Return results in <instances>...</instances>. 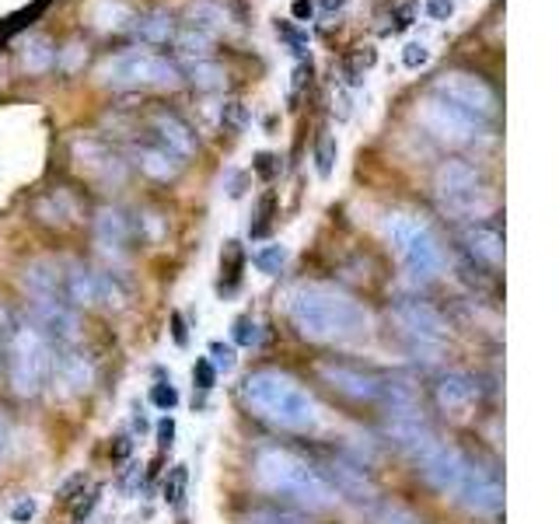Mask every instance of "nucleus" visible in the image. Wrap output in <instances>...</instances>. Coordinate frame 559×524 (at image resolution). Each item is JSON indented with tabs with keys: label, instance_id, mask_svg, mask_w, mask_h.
<instances>
[{
	"label": "nucleus",
	"instance_id": "2eb2a0df",
	"mask_svg": "<svg viewBox=\"0 0 559 524\" xmlns=\"http://www.w3.org/2000/svg\"><path fill=\"white\" fill-rule=\"evenodd\" d=\"M95 238L105 252H127L136 238H144V221L130 214V210L105 206L95 217Z\"/></svg>",
	"mask_w": 559,
	"mask_h": 524
},
{
	"label": "nucleus",
	"instance_id": "37998d69",
	"mask_svg": "<svg viewBox=\"0 0 559 524\" xmlns=\"http://www.w3.org/2000/svg\"><path fill=\"white\" fill-rule=\"evenodd\" d=\"M427 14L433 17V22H448V17L454 14V0H427Z\"/></svg>",
	"mask_w": 559,
	"mask_h": 524
},
{
	"label": "nucleus",
	"instance_id": "e433bc0d",
	"mask_svg": "<svg viewBox=\"0 0 559 524\" xmlns=\"http://www.w3.org/2000/svg\"><path fill=\"white\" fill-rule=\"evenodd\" d=\"M427 60H430L427 43H406V49H402V63H406L409 70H419Z\"/></svg>",
	"mask_w": 559,
	"mask_h": 524
},
{
	"label": "nucleus",
	"instance_id": "a878e982",
	"mask_svg": "<svg viewBox=\"0 0 559 524\" xmlns=\"http://www.w3.org/2000/svg\"><path fill=\"white\" fill-rule=\"evenodd\" d=\"M35 217L49 227H67L78 221V203L67 189H49L46 196H39V203H35Z\"/></svg>",
	"mask_w": 559,
	"mask_h": 524
},
{
	"label": "nucleus",
	"instance_id": "f704fd0d",
	"mask_svg": "<svg viewBox=\"0 0 559 524\" xmlns=\"http://www.w3.org/2000/svg\"><path fill=\"white\" fill-rule=\"evenodd\" d=\"M186 483H189L186 465H175V468L168 472V479H165V500H168V503H182V497H186Z\"/></svg>",
	"mask_w": 559,
	"mask_h": 524
},
{
	"label": "nucleus",
	"instance_id": "8fccbe9b",
	"mask_svg": "<svg viewBox=\"0 0 559 524\" xmlns=\"http://www.w3.org/2000/svg\"><path fill=\"white\" fill-rule=\"evenodd\" d=\"M311 11H314V8H311V0H294V14H297V17H311Z\"/></svg>",
	"mask_w": 559,
	"mask_h": 524
},
{
	"label": "nucleus",
	"instance_id": "a19ab883",
	"mask_svg": "<svg viewBox=\"0 0 559 524\" xmlns=\"http://www.w3.org/2000/svg\"><path fill=\"white\" fill-rule=\"evenodd\" d=\"M151 402L157 409H175V402H179V392L171 389V384H154L151 389Z\"/></svg>",
	"mask_w": 559,
	"mask_h": 524
},
{
	"label": "nucleus",
	"instance_id": "412c9836",
	"mask_svg": "<svg viewBox=\"0 0 559 524\" xmlns=\"http://www.w3.org/2000/svg\"><path fill=\"white\" fill-rule=\"evenodd\" d=\"M74 154H78V165L92 175V179L122 182V171H127V165H122V157L109 144H102V140H78Z\"/></svg>",
	"mask_w": 559,
	"mask_h": 524
},
{
	"label": "nucleus",
	"instance_id": "dca6fc26",
	"mask_svg": "<svg viewBox=\"0 0 559 524\" xmlns=\"http://www.w3.org/2000/svg\"><path fill=\"white\" fill-rule=\"evenodd\" d=\"M22 284L32 294V301L67 305V262L63 259H35L25 266Z\"/></svg>",
	"mask_w": 559,
	"mask_h": 524
},
{
	"label": "nucleus",
	"instance_id": "b1692460",
	"mask_svg": "<svg viewBox=\"0 0 559 524\" xmlns=\"http://www.w3.org/2000/svg\"><path fill=\"white\" fill-rule=\"evenodd\" d=\"M133 39H140L144 46H168L175 35H179V22L168 11H147L130 22Z\"/></svg>",
	"mask_w": 559,
	"mask_h": 524
},
{
	"label": "nucleus",
	"instance_id": "9d476101",
	"mask_svg": "<svg viewBox=\"0 0 559 524\" xmlns=\"http://www.w3.org/2000/svg\"><path fill=\"white\" fill-rule=\"evenodd\" d=\"M319 378L332 392H340L354 402H381L384 384H389V371H374V367L349 364V360H319Z\"/></svg>",
	"mask_w": 559,
	"mask_h": 524
},
{
	"label": "nucleus",
	"instance_id": "4be33fe9",
	"mask_svg": "<svg viewBox=\"0 0 559 524\" xmlns=\"http://www.w3.org/2000/svg\"><path fill=\"white\" fill-rule=\"evenodd\" d=\"M433 395L437 402H441L444 409H468V406H476L479 395H483V384L476 374H468V371H448L437 378L433 384Z\"/></svg>",
	"mask_w": 559,
	"mask_h": 524
},
{
	"label": "nucleus",
	"instance_id": "6e6552de",
	"mask_svg": "<svg viewBox=\"0 0 559 524\" xmlns=\"http://www.w3.org/2000/svg\"><path fill=\"white\" fill-rule=\"evenodd\" d=\"M389 314L399 325V336L409 343L413 354H437L451 336V325L444 314L430 301H419V297H402V301L392 305Z\"/></svg>",
	"mask_w": 559,
	"mask_h": 524
},
{
	"label": "nucleus",
	"instance_id": "9b49d317",
	"mask_svg": "<svg viewBox=\"0 0 559 524\" xmlns=\"http://www.w3.org/2000/svg\"><path fill=\"white\" fill-rule=\"evenodd\" d=\"M430 95H441L444 102L459 105L465 112H476L489 122L497 116V92L479 74H472V70H448V74L433 81Z\"/></svg>",
	"mask_w": 559,
	"mask_h": 524
},
{
	"label": "nucleus",
	"instance_id": "0eeeda50",
	"mask_svg": "<svg viewBox=\"0 0 559 524\" xmlns=\"http://www.w3.org/2000/svg\"><path fill=\"white\" fill-rule=\"evenodd\" d=\"M52 371V343L43 340L28 322L14 329L11 346H8V378L14 395L35 398L46 392Z\"/></svg>",
	"mask_w": 559,
	"mask_h": 524
},
{
	"label": "nucleus",
	"instance_id": "de8ad7c7",
	"mask_svg": "<svg viewBox=\"0 0 559 524\" xmlns=\"http://www.w3.org/2000/svg\"><path fill=\"white\" fill-rule=\"evenodd\" d=\"M8 444H11V424H8V416L0 413V454L8 451Z\"/></svg>",
	"mask_w": 559,
	"mask_h": 524
},
{
	"label": "nucleus",
	"instance_id": "c756f323",
	"mask_svg": "<svg viewBox=\"0 0 559 524\" xmlns=\"http://www.w3.org/2000/svg\"><path fill=\"white\" fill-rule=\"evenodd\" d=\"M52 60H57V49H52L49 39H28V46H25V67L28 70L43 74V70L52 67Z\"/></svg>",
	"mask_w": 559,
	"mask_h": 524
},
{
	"label": "nucleus",
	"instance_id": "603ef678",
	"mask_svg": "<svg viewBox=\"0 0 559 524\" xmlns=\"http://www.w3.org/2000/svg\"><path fill=\"white\" fill-rule=\"evenodd\" d=\"M343 4H346V0H325L322 8H325L329 14H336V11H343Z\"/></svg>",
	"mask_w": 559,
	"mask_h": 524
},
{
	"label": "nucleus",
	"instance_id": "ea45409f",
	"mask_svg": "<svg viewBox=\"0 0 559 524\" xmlns=\"http://www.w3.org/2000/svg\"><path fill=\"white\" fill-rule=\"evenodd\" d=\"M235 343L238 346H255L259 343V325L252 319H238L235 322Z\"/></svg>",
	"mask_w": 559,
	"mask_h": 524
},
{
	"label": "nucleus",
	"instance_id": "f3484780",
	"mask_svg": "<svg viewBox=\"0 0 559 524\" xmlns=\"http://www.w3.org/2000/svg\"><path fill=\"white\" fill-rule=\"evenodd\" d=\"M49 381L60 384L67 395H81V392L92 389L95 367L74 346H52V371H49Z\"/></svg>",
	"mask_w": 559,
	"mask_h": 524
},
{
	"label": "nucleus",
	"instance_id": "a211bd4d",
	"mask_svg": "<svg viewBox=\"0 0 559 524\" xmlns=\"http://www.w3.org/2000/svg\"><path fill=\"white\" fill-rule=\"evenodd\" d=\"M462 249L465 255L486 270H500L503 266V231L493 221H472L462 231Z\"/></svg>",
	"mask_w": 559,
	"mask_h": 524
},
{
	"label": "nucleus",
	"instance_id": "864d4df0",
	"mask_svg": "<svg viewBox=\"0 0 559 524\" xmlns=\"http://www.w3.org/2000/svg\"><path fill=\"white\" fill-rule=\"evenodd\" d=\"M116 454H119V458H122V454H130V441H127V437H119V444H116Z\"/></svg>",
	"mask_w": 559,
	"mask_h": 524
},
{
	"label": "nucleus",
	"instance_id": "6ab92c4d",
	"mask_svg": "<svg viewBox=\"0 0 559 524\" xmlns=\"http://www.w3.org/2000/svg\"><path fill=\"white\" fill-rule=\"evenodd\" d=\"M133 162H136L140 171L147 175V179H157V182H168V179H175V175L186 168V157L175 154L171 147H165L162 140H154L151 133L144 140H136Z\"/></svg>",
	"mask_w": 559,
	"mask_h": 524
},
{
	"label": "nucleus",
	"instance_id": "5701e85b",
	"mask_svg": "<svg viewBox=\"0 0 559 524\" xmlns=\"http://www.w3.org/2000/svg\"><path fill=\"white\" fill-rule=\"evenodd\" d=\"M151 136L162 140L165 147H171L175 154H182V157H189L192 151H197V133H192L189 122L179 112H171V109H157L151 116Z\"/></svg>",
	"mask_w": 559,
	"mask_h": 524
},
{
	"label": "nucleus",
	"instance_id": "2f4dec72",
	"mask_svg": "<svg viewBox=\"0 0 559 524\" xmlns=\"http://www.w3.org/2000/svg\"><path fill=\"white\" fill-rule=\"evenodd\" d=\"M241 266H245V255H241V245L238 241H227L224 252H221V270L227 276V290H235L238 276H241Z\"/></svg>",
	"mask_w": 559,
	"mask_h": 524
},
{
	"label": "nucleus",
	"instance_id": "49530a36",
	"mask_svg": "<svg viewBox=\"0 0 559 524\" xmlns=\"http://www.w3.org/2000/svg\"><path fill=\"white\" fill-rule=\"evenodd\" d=\"M171 437H175V424H171V419H162V424H157V444L168 448Z\"/></svg>",
	"mask_w": 559,
	"mask_h": 524
},
{
	"label": "nucleus",
	"instance_id": "f03ea898",
	"mask_svg": "<svg viewBox=\"0 0 559 524\" xmlns=\"http://www.w3.org/2000/svg\"><path fill=\"white\" fill-rule=\"evenodd\" d=\"M241 398L259 419H266L273 427H284L294 433H308L319 427V402L305 389L301 381L290 378L287 371H273V367H262L252 371L241 381Z\"/></svg>",
	"mask_w": 559,
	"mask_h": 524
},
{
	"label": "nucleus",
	"instance_id": "4c0bfd02",
	"mask_svg": "<svg viewBox=\"0 0 559 524\" xmlns=\"http://www.w3.org/2000/svg\"><path fill=\"white\" fill-rule=\"evenodd\" d=\"M14 329H17V322L11 319V311H8V308H0V364L8 360V346H11Z\"/></svg>",
	"mask_w": 559,
	"mask_h": 524
},
{
	"label": "nucleus",
	"instance_id": "58836bf2",
	"mask_svg": "<svg viewBox=\"0 0 559 524\" xmlns=\"http://www.w3.org/2000/svg\"><path fill=\"white\" fill-rule=\"evenodd\" d=\"M210 364H214V371H231L235 367V349L224 346V343H210Z\"/></svg>",
	"mask_w": 559,
	"mask_h": 524
},
{
	"label": "nucleus",
	"instance_id": "1a4fd4ad",
	"mask_svg": "<svg viewBox=\"0 0 559 524\" xmlns=\"http://www.w3.org/2000/svg\"><path fill=\"white\" fill-rule=\"evenodd\" d=\"M419 122H424L437 140H448V144H476V140L489 136V127H493L489 119L465 112L459 105L444 102L441 95H430L419 105Z\"/></svg>",
	"mask_w": 559,
	"mask_h": 524
},
{
	"label": "nucleus",
	"instance_id": "ddd939ff",
	"mask_svg": "<svg viewBox=\"0 0 559 524\" xmlns=\"http://www.w3.org/2000/svg\"><path fill=\"white\" fill-rule=\"evenodd\" d=\"M459 500L476 514H500L503 511V483L493 468H483V465H472L465 468V476L459 483Z\"/></svg>",
	"mask_w": 559,
	"mask_h": 524
},
{
	"label": "nucleus",
	"instance_id": "a18cd8bd",
	"mask_svg": "<svg viewBox=\"0 0 559 524\" xmlns=\"http://www.w3.org/2000/svg\"><path fill=\"white\" fill-rule=\"evenodd\" d=\"M224 119L231 122L235 130H241V127H245V105H241V102H227V105H224Z\"/></svg>",
	"mask_w": 559,
	"mask_h": 524
},
{
	"label": "nucleus",
	"instance_id": "c9c22d12",
	"mask_svg": "<svg viewBox=\"0 0 559 524\" xmlns=\"http://www.w3.org/2000/svg\"><path fill=\"white\" fill-rule=\"evenodd\" d=\"M192 381H197V389L200 392H210L217 384V371H214V364H210L206 357L197 360V367H192Z\"/></svg>",
	"mask_w": 559,
	"mask_h": 524
},
{
	"label": "nucleus",
	"instance_id": "09e8293b",
	"mask_svg": "<svg viewBox=\"0 0 559 524\" xmlns=\"http://www.w3.org/2000/svg\"><path fill=\"white\" fill-rule=\"evenodd\" d=\"M32 514H35V503L32 500H22V503L14 507V521H28Z\"/></svg>",
	"mask_w": 559,
	"mask_h": 524
},
{
	"label": "nucleus",
	"instance_id": "cd10ccee",
	"mask_svg": "<svg viewBox=\"0 0 559 524\" xmlns=\"http://www.w3.org/2000/svg\"><path fill=\"white\" fill-rule=\"evenodd\" d=\"M371 524H424L416 511H409L399 500H374L371 503Z\"/></svg>",
	"mask_w": 559,
	"mask_h": 524
},
{
	"label": "nucleus",
	"instance_id": "bb28decb",
	"mask_svg": "<svg viewBox=\"0 0 559 524\" xmlns=\"http://www.w3.org/2000/svg\"><path fill=\"white\" fill-rule=\"evenodd\" d=\"M189 28H197V32H206V35H214V32H224L227 25H231V17H227V11L217 4V0H192L189 4Z\"/></svg>",
	"mask_w": 559,
	"mask_h": 524
},
{
	"label": "nucleus",
	"instance_id": "f257e3e1",
	"mask_svg": "<svg viewBox=\"0 0 559 524\" xmlns=\"http://www.w3.org/2000/svg\"><path fill=\"white\" fill-rule=\"evenodd\" d=\"M287 314L297 336L311 343H349L367 336V329H371V314L354 294H346L336 284H319V279L297 284L287 294Z\"/></svg>",
	"mask_w": 559,
	"mask_h": 524
},
{
	"label": "nucleus",
	"instance_id": "20e7f679",
	"mask_svg": "<svg viewBox=\"0 0 559 524\" xmlns=\"http://www.w3.org/2000/svg\"><path fill=\"white\" fill-rule=\"evenodd\" d=\"M102 84L119 87V92H140V87H171L182 81V63L168 60L165 52L151 49H122L98 67Z\"/></svg>",
	"mask_w": 559,
	"mask_h": 524
},
{
	"label": "nucleus",
	"instance_id": "4468645a",
	"mask_svg": "<svg viewBox=\"0 0 559 524\" xmlns=\"http://www.w3.org/2000/svg\"><path fill=\"white\" fill-rule=\"evenodd\" d=\"M28 325L39 332L43 340H49L52 346H74L78 332H81L78 311L70 305H60V301H32Z\"/></svg>",
	"mask_w": 559,
	"mask_h": 524
},
{
	"label": "nucleus",
	"instance_id": "c85d7f7f",
	"mask_svg": "<svg viewBox=\"0 0 559 524\" xmlns=\"http://www.w3.org/2000/svg\"><path fill=\"white\" fill-rule=\"evenodd\" d=\"M182 78H189L192 84H200V87H217L224 84V70L217 63H210V60H192L182 67Z\"/></svg>",
	"mask_w": 559,
	"mask_h": 524
},
{
	"label": "nucleus",
	"instance_id": "3c124183",
	"mask_svg": "<svg viewBox=\"0 0 559 524\" xmlns=\"http://www.w3.org/2000/svg\"><path fill=\"white\" fill-rule=\"evenodd\" d=\"M171 322H175V343L182 346V343H186V325H182V314H175Z\"/></svg>",
	"mask_w": 559,
	"mask_h": 524
},
{
	"label": "nucleus",
	"instance_id": "423d86ee",
	"mask_svg": "<svg viewBox=\"0 0 559 524\" xmlns=\"http://www.w3.org/2000/svg\"><path fill=\"white\" fill-rule=\"evenodd\" d=\"M433 196L441 203L444 214L483 221L489 210V189L483 182V171L465 162V157H451L433 175Z\"/></svg>",
	"mask_w": 559,
	"mask_h": 524
},
{
	"label": "nucleus",
	"instance_id": "393cba45",
	"mask_svg": "<svg viewBox=\"0 0 559 524\" xmlns=\"http://www.w3.org/2000/svg\"><path fill=\"white\" fill-rule=\"evenodd\" d=\"M130 297H133V287L127 276L116 270H95V308L119 311L130 305Z\"/></svg>",
	"mask_w": 559,
	"mask_h": 524
},
{
	"label": "nucleus",
	"instance_id": "473e14b6",
	"mask_svg": "<svg viewBox=\"0 0 559 524\" xmlns=\"http://www.w3.org/2000/svg\"><path fill=\"white\" fill-rule=\"evenodd\" d=\"M252 262L262 270V273H280L284 270V262H287V249L284 245H266V249H259L255 255H252Z\"/></svg>",
	"mask_w": 559,
	"mask_h": 524
},
{
	"label": "nucleus",
	"instance_id": "72a5a7b5",
	"mask_svg": "<svg viewBox=\"0 0 559 524\" xmlns=\"http://www.w3.org/2000/svg\"><path fill=\"white\" fill-rule=\"evenodd\" d=\"M332 165H336V140H332L329 133H322L319 144H314V168H319L322 179H329Z\"/></svg>",
	"mask_w": 559,
	"mask_h": 524
},
{
	"label": "nucleus",
	"instance_id": "c03bdc74",
	"mask_svg": "<svg viewBox=\"0 0 559 524\" xmlns=\"http://www.w3.org/2000/svg\"><path fill=\"white\" fill-rule=\"evenodd\" d=\"M255 171L262 175V179H273V175L280 171V162H276L273 154H259L255 157Z\"/></svg>",
	"mask_w": 559,
	"mask_h": 524
},
{
	"label": "nucleus",
	"instance_id": "7ed1b4c3",
	"mask_svg": "<svg viewBox=\"0 0 559 524\" xmlns=\"http://www.w3.org/2000/svg\"><path fill=\"white\" fill-rule=\"evenodd\" d=\"M255 483L266 493L290 500L297 507H305V511H329L340 500V493L329 486L319 465H311L301 454L284 448H262L255 454Z\"/></svg>",
	"mask_w": 559,
	"mask_h": 524
},
{
	"label": "nucleus",
	"instance_id": "39448f33",
	"mask_svg": "<svg viewBox=\"0 0 559 524\" xmlns=\"http://www.w3.org/2000/svg\"><path fill=\"white\" fill-rule=\"evenodd\" d=\"M384 235L395 245V255L413 279H433L444 270V249L430 224H424L413 214H392L384 221Z\"/></svg>",
	"mask_w": 559,
	"mask_h": 524
},
{
	"label": "nucleus",
	"instance_id": "aec40b11",
	"mask_svg": "<svg viewBox=\"0 0 559 524\" xmlns=\"http://www.w3.org/2000/svg\"><path fill=\"white\" fill-rule=\"evenodd\" d=\"M329 486L336 489V493L349 497V500H374V479H371V472H367L364 462H354V458H332L329 465Z\"/></svg>",
	"mask_w": 559,
	"mask_h": 524
},
{
	"label": "nucleus",
	"instance_id": "79ce46f5",
	"mask_svg": "<svg viewBox=\"0 0 559 524\" xmlns=\"http://www.w3.org/2000/svg\"><path fill=\"white\" fill-rule=\"evenodd\" d=\"M276 32H280V35H284V39L290 43V49H294V52H305V46H308V35H301V32H294V28H290L287 22H276Z\"/></svg>",
	"mask_w": 559,
	"mask_h": 524
},
{
	"label": "nucleus",
	"instance_id": "f8f14e48",
	"mask_svg": "<svg viewBox=\"0 0 559 524\" xmlns=\"http://www.w3.org/2000/svg\"><path fill=\"white\" fill-rule=\"evenodd\" d=\"M413 462L419 465V472H424V479L433 489H441V493H454L459 483H462V476H465V468H468L465 454L459 448L437 441V433L430 437L427 444H419L413 451Z\"/></svg>",
	"mask_w": 559,
	"mask_h": 524
},
{
	"label": "nucleus",
	"instance_id": "7c9ffc66",
	"mask_svg": "<svg viewBox=\"0 0 559 524\" xmlns=\"http://www.w3.org/2000/svg\"><path fill=\"white\" fill-rule=\"evenodd\" d=\"M245 524H308L305 514L297 511H280V507H259V511H252L249 517H245Z\"/></svg>",
	"mask_w": 559,
	"mask_h": 524
}]
</instances>
